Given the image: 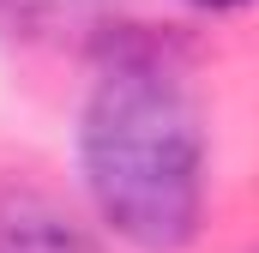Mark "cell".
I'll use <instances>...</instances> for the list:
<instances>
[{
	"label": "cell",
	"mask_w": 259,
	"mask_h": 253,
	"mask_svg": "<svg viewBox=\"0 0 259 253\" xmlns=\"http://www.w3.org/2000/svg\"><path fill=\"white\" fill-rule=\"evenodd\" d=\"M78 187L97 223L133 253H187L205 229L211 139L187 55L163 30L109 24L72 126Z\"/></svg>",
	"instance_id": "6da1fadb"
},
{
	"label": "cell",
	"mask_w": 259,
	"mask_h": 253,
	"mask_svg": "<svg viewBox=\"0 0 259 253\" xmlns=\"http://www.w3.org/2000/svg\"><path fill=\"white\" fill-rule=\"evenodd\" d=\"M0 253H103L84 223H72L42 193H0Z\"/></svg>",
	"instance_id": "7a4b0ae2"
},
{
	"label": "cell",
	"mask_w": 259,
	"mask_h": 253,
	"mask_svg": "<svg viewBox=\"0 0 259 253\" xmlns=\"http://www.w3.org/2000/svg\"><path fill=\"white\" fill-rule=\"evenodd\" d=\"M97 0H0V18L6 24H24V30H49V24H84Z\"/></svg>",
	"instance_id": "3957f363"
},
{
	"label": "cell",
	"mask_w": 259,
	"mask_h": 253,
	"mask_svg": "<svg viewBox=\"0 0 259 253\" xmlns=\"http://www.w3.org/2000/svg\"><path fill=\"white\" fill-rule=\"evenodd\" d=\"M193 12H211V18H223V12H247V6H259V0H187Z\"/></svg>",
	"instance_id": "277c9868"
}]
</instances>
